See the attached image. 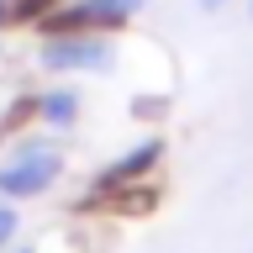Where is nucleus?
I'll return each instance as SVG.
<instances>
[{"instance_id": "f257e3e1", "label": "nucleus", "mask_w": 253, "mask_h": 253, "mask_svg": "<svg viewBox=\"0 0 253 253\" xmlns=\"http://www.w3.org/2000/svg\"><path fill=\"white\" fill-rule=\"evenodd\" d=\"M37 69L53 79H84L116 69L111 32H42L37 37Z\"/></svg>"}, {"instance_id": "f03ea898", "label": "nucleus", "mask_w": 253, "mask_h": 253, "mask_svg": "<svg viewBox=\"0 0 253 253\" xmlns=\"http://www.w3.org/2000/svg\"><path fill=\"white\" fill-rule=\"evenodd\" d=\"M63 179V148L53 137H27L0 164V201H37Z\"/></svg>"}, {"instance_id": "7ed1b4c3", "label": "nucleus", "mask_w": 253, "mask_h": 253, "mask_svg": "<svg viewBox=\"0 0 253 253\" xmlns=\"http://www.w3.org/2000/svg\"><path fill=\"white\" fill-rule=\"evenodd\" d=\"M148 0H58L53 11L37 21V32H116L132 27Z\"/></svg>"}, {"instance_id": "20e7f679", "label": "nucleus", "mask_w": 253, "mask_h": 253, "mask_svg": "<svg viewBox=\"0 0 253 253\" xmlns=\"http://www.w3.org/2000/svg\"><path fill=\"white\" fill-rule=\"evenodd\" d=\"M32 116L47 126V132H74L79 116H84V95H79L74 79H58V84H42L32 95Z\"/></svg>"}, {"instance_id": "39448f33", "label": "nucleus", "mask_w": 253, "mask_h": 253, "mask_svg": "<svg viewBox=\"0 0 253 253\" xmlns=\"http://www.w3.org/2000/svg\"><path fill=\"white\" fill-rule=\"evenodd\" d=\"M158 158H164V142H158V137L126 148L122 158H111L106 169H100V190H116V185H132V179H142V174H153Z\"/></svg>"}, {"instance_id": "423d86ee", "label": "nucleus", "mask_w": 253, "mask_h": 253, "mask_svg": "<svg viewBox=\"0 0 253 253\" xmlns=\"http://www.w3.org/2000/svg\"><path fill=\"white\" fill-rule=\"evenodd\" d=\"M16 227H21V216H16V201H0V253L16 243Z\"/></svg>"}, {"instance_id": "0eeeda50", "label": "nucleus", "mask_w": 253, "mask_h": 253, "mask_svg": "<svg viewBox=\"0 0 253 253\" xmlns=\"http://www.w3.org/2000/svg\"><path fill=\"white\" fill-rule=\"evenodd\" d=\"M195 5H201L206 16H216V11H227V5H232V0H195Z\"/></svg>"}, {"instance_id": "6e6552de", "label": "nucleus", "mask_w": 253, "mask_h": 253, "mask_svg": "<svg viewBox=\"0 0 253 253\" xmlns=\"http://www.w3.org/2000/svg\"><path fill=\"white\" fill-rule=\"evenodd\" d=\"M11 27V0H0V32Z\"/></svg>"}, {"instance_id": "1a4fd4ad", "label": "nucleus", "mask_w": 253, "mask_h": 253, "mask_svg": "<svg viewBox=\"0 0 253 253\" xmlns=\"http://www.w3.org/2000/svg\"><path fill=\"white\" fill-rule=\"evenodd\" d=\"M5 253H37V248H5Z\"/></svg>"}, {"instance_id": "9d476101", "label": "nucleus", "mask_w": 253, "mask_h": 253, "mask_svg": "<svg viewBox=\"0 0 253 253\" xmlns=\"http://www.w3.org/2000/svg\"><path fill=\"white\" fill-rule=\"evenodd\" d=\"M248 16H253V0H248Z\"/></svg>"}]
</instances>
